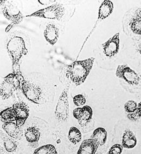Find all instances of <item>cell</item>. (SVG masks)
I'll return each mask as SVG.
<instances>
[{"label":"cell","mask_w":141,"mask_h":154,"mask_svg":"<svg viewBox=\"0 0 141 154\" xmlns=\"http://www.w3.org/2000/svg\"><path fill=\"white\" fill-rule=\"evenodd\" d=\"M94 60L95 58L92 57L83 60L75 61L67 67L66 77L75 85H81L91 71Z\"/></svg>","instance_id":"6da1fadb"},{"label":"cell","mask_w":141,"mask_h":154,"mask_svg":"<svg viewBox=\"0 0 141 154\" xmlns=\"http://www.w3.org/2000/svg\"><path fill=\"white\" fill-rule=\"evenodd\" d=\"M6 48L11 57L13 71L20 69L19 61L28 52L23 38L19 36H14L9 40Z\"/></svg>","instance_id":"7a4b0ae2"},{"label":"cell","mask_w":141,"mask_h":154,"mask_svg":"<svg viewBox=\"0 0 141 154\" xmlns=\"http://www.w3.org/2000/svg\"><path fill=\"white\" fill-rule=\"evenodd\" d=\"M21 72L17 74L10 73L5 77L1 84L0 96L3 100L9 99L14 94V92L21 88V79L22 78Z\"/></svg>","instance_id":"3957f363"},{"label":"cell","mask_w":141,"mask_h":154,"mask_svg":"<svg viewBox=\"0 0 141 154\" xmlns=\"http://www.w3.org/2000/svg\"><path fill=\"white\" fill-rule=\"evenodd\" d=\"M0 5L1 11L3 16L9 21L11 22V26L7 28L8 29L6 32H8L9 28L10 29L13 26L19 25L23 21L24 15L13 1L1 0Z\"/></svg>","instance_id":"277c9868"},{"label":"cell","mask_w":141,"mask_h":154,"mask_svg":"<svg viewBox=\"0 0 141 154\" xmlns=\"http://www.w3.org/2000/svg\"><path fill=\"white\" fill-rule=\"evenodd\" d=\"M69 85L64 88L59 98L55 110V118L59 122H66L69 118Z\"/></svg>","instance_id":"5b68a950"},{"label":"cell","mask_w":141,"mask_h":154,"mask_svg":"<svg viewBox=\"0 0 141 154\" xmlns=\"http://www.w3.org/2000/svg\"><path fill=\"white\" fill-rule=\"evenodd\" d=\"M65 11V7L61 4L56 3L26 17H38L59 21L64 17Z\"/></svg>","instance_id":"8992f818"},{"label":"cell","mask_w":141,"mask_h":154,"mask_svg":"<svg viewBox=\"0 0 141 154\" xmlns=\"http://www.w3.org/2000/svg\"><path fill=\"white\" fill-rule=\"evenodd\" d=\"M20 90L29 100L35 104L40 103L43 97V91L39 85L25 80L22 77L21 79Z\"/></svg>","instance_id":"52a82bcc"},{"label":"cell","mask_w":141,"mask_h":154,"mask_svg":"<svg viewBox=\"0 0 141 154\" xmlns=\"http://www.w3.org/2000/svg\"><path fill=\"white\" fill-rule=\"evenodd\" d=\"M116 75L125 80L130 85H137L141 80V77L137 72L131 69L127 64L119 65L117 67Z\"/></svg>","instance_id":"ba28073f"},{"label":"cell","mask_w":141,"mask_h":154,"mask_svg":"<svg viewBox=\"0 0 141 154\" xmlns=\"http://www.w3.org/2000/svg\"><path fill=\"white\" fill-rule=\"evenodd\" d=\"M73 115L81 127H85L91 121L93 111L87 105L82 107H77L73 110Z\"/></svg>","instance_id":"9c48e42d"},{"label":"cell","mask_w":141,"mask_h":154,"mask_svg":"<svg viewBox=\"0 0 141 154\" xmlns=\"http://www.w3.org/2000/svg\"><path fill=\"white\" fill-rule=\"evenodd\" d=\"M12 107L14 109L16 123L20 127H21L25 124L29 116V107L23 102H17Z\"/></svg>","instance_id":"30bf717a"},{"label":"cell","mask_w":141,"mask_h":154,"mask_svg":"<svg viewBox=\"0 0 141 154\" xmlns=\"http://www.w3.org/2000/svg\"><path fill=\"white\" fill-rule=\"evenodd\" d=\"M119 45L120 34L117 33L102 45L103 52L108 57H113L119 52Z\"/></svg>","instance_id":"8fae6325"},{"label":"cell","mask_w":141,"mask_h":154,"mask_svg":"<svg viewBox=\"0 0 141 154\" xmlns=\"http://www.w3.org/2000/svg\"><path fill=\"white\" fill-rule=\"evenodd\" d=\"M25 136L28 145L32 148H37L41 137V132L36 127H30L27 128L25 132Z\"/></svg>","instance_id":"7c38bea8"},{"label":"cell","mask_w":141,"mask_h":154,"mask_svg":"<svg viewBox=\"0 0 141 154\" xmlns=\"http://www.w3.org/2000/svg\"><path fill=\"white\" fill-rule=\"evenodd\" d=\"M2 129L11 137L19 140L23 136V131L21 127L14 122H6L2 125Z\"/></svg>","instance_id":"4fadbf2b"},{"label":"cell","mask_w":141,"mask_h":154,"mask_svg":"<svg viewBox=\"0 0 141 154\" xmlns=\"http://www.w3.org/2000/svg\"><path fill=\"white\" fill-rule=\"evenodd\" d=\"M44 35L47 42L54 46L59 38V29L54 24L48 23L44 29Z\"/></svg>","instance_id":"5bb4252c"},{"label":"cell","mask_w":141,"mask_h":154,"mask_svg":"<svg viewBox=\"0 0 141 154\" xmlns=\"http://www.w3.org/2000/svg\"><path fill=\"white\" fill-rule=\"evenodd\" d=\"M99 146L94 140L91 138L85 140L81 144L77 154H96Z\"/></svg>","instance_id":"9a60e30c"},{"label":"cell","mask_w":141,"mask_h":154,"mask_svg":"<svg viewBox=\"0 0 141 154\" xmlns=\"http://www.w3.org/2000/svg\"><path fill=\"white\" fill-rule=\"evenodd\" d=\"M137 140L133 131L129 129L125 130L122 137V146L123 148L133 149L135 147Z\"/></svg>","instance_id":"2e32d148"},{"label":"cell","mask_w":141,"mask_h":154,"mask_svg":"<svg viewBox=\"0 0 141 154\" xmlns=\"http://www.w3.org/2000/svg\"><path fill=\"white\" fill-rule=\"evenodd\" d=\"M114 9L113 3L109 0L103 2L100 6L98 11V20H104L112 14Z\"/></svg>","instance_id":"e0dca14e"},{"label":"cell","mask_w":141,"mask_h":154,"mask_svg":"<svg viewBox=\"0 0 141 154\" xmlns=\"http://www.w3.org/2000/svg\"><path fill=\"white\" fill-rule=\"evenodd\" d=\"M108 133L106 130L103 128H98L94 130L91 138L94 140L98 143L99 146H102L106 143L107 140Z\"/></svg>","instance_id":"ac0fdd59"},{"label":"cell","mask_w":141,"mask_h":154,"mask_svg":"<svg viewBox=\"0 0 141 154\" xmlns=\"http://www.w3.org/2000/svg\"><path fill=\"white\" fill-rule=\"evenodd\" d=\"M1 139L2 140V145L6 152L13 153L17 151V144L15 140L10 136L2 134Z\"/></svg>","instance_id":"d6986e66"},{"label":"cell","mask_w":141,"mask_h":154,"mask_svg":"<svg viewBox=\"0 0 141 154\" xmlns=\"http://www.w3.org/2000/svg\"><path fill=\"white\" fill-rule=\"evenodd\" d=\"M81 133L76 127H72L69 129L68 138L71 143L74 144L79 143L81 140Z\"/></svg>","instance_id":"ffe728a7"},{"label":"cell","mask_w":141,"mask_h":154,"mask_svg":"<svg viewBox=\"0 0 141 154\" xmlns=\"http://www.w3.org/2000/svg\"><path fill=\"white\" fill-rule=\"evenodd\" d=\"M1 121L4 123L15 121V116L13 107H10L1 111L0 114Z\"/></svg>","instance_id":"44dd1931"},{"label":"cell","mask_w":141,"mask_h":154,"mask_svg":"<svg viewBox=\"0 0 141 154\" xmlns=\"http://www.w3.org/2000/svg\"><path fill=\"white\" fill-rule=\"evenodd\" d=\"M33 154H58V152L54 146L47 144L36 149Z\"/></svg>","instance_id":"7402d4cb"},{"label":"cell","mask_w":141,"mask_h":154,"mask_svg":"<svg viewBox=\"0 0 141 154\" xmlns=\"http://www.w3.org/2000/svg\"><path fill=\"white\" fill-rule=\"evenodd\" d=\"M129 26L133 33L141 35V20L133 17L130 21Z\"/></svg>","instance_id":"603a6c76"},{"label":"cell","mask_w":141,"mask_h":154,"mask_svg":"<svg viewBox=\"0 0 141 154\" xmlns=\"http://www.w3.org/2000/svg\"><path fill=\"white\" fill-rule=\"evenodd\" d=\"M137 105L138 104L135 101L133 100H130L126 102L124 104V107L125 111L128 114L133 113L137 110Z\"/></svg>","instance_id":"cb8c5ba5"},{"label":"cell","mask_w":141,"mask_h":154,"mask_svg":"<svg viewBox=\"0 0 141 154\" xmlns=\"http://www.w3.org/2000/svg\"><path fill=\"white\" fill-rule=\"evenodd\" d=\"M127 118L131 121H137L141 118V102L137 105V110L131 114L127 115Z\"/></svg>","instance_id":"d4e9b609"},{"label":"cell","mask_w":141,"mask_h":154,"mask_svg":"<svg viewBox=\"0 0 141 154\" xmlns=\"http://www.w3.org/2000/svg\"><path fill=\"white\" fill-rule=\"evenodd\" d=\"M73 103L75 105L77 106H83L86 103V99L85 97L81 94H79L75 96L73 98Z\"/></svg>","instance_id":"484cf974"},{"label":"cell","mask_w":141,"mask_h":154,"mask_svg":"<svg viewBox=\"0 0 141 154\" xmlns=\"http://www.w3.org/2000/svg\"><path fill=\"white\" fill-rule=\"evenodd\" d=\"M123 147L119 144H116L112 146L108 151V154H121Z\"/></svg>","instance_id":"4316f807"},{"label":"cell","mask_w":141,"mask_h":154,"mask_svg":"<svg viewBox=\"0 0 141 154\" xmlns=\"http://www.w3.org/2000/svg\"><path fill=\"white\" fill-rule=\"evenodd\" d=\"M136 19L141 20V8L137 9L135 13V17H133Z\"/></svg>","instance_id":"83f0119b"},{"label":"cell","mask_w":141,"mask_h":154,"mask_svg":"<svg viewBox=\"0 0 141 154\" xmlns=\"http://www.w3.org/2000/svg\"><path fill=\"white\" fill-rule=\"evenodd\" d=\"M137 50H138V52L139 53V54L141 55V44H139L138 45Z\"/></svg>","instance_id":"f1b7e54d"}]
</instances>
